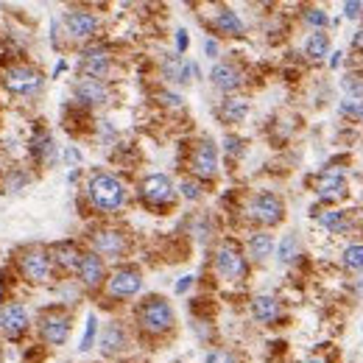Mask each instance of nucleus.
<instances>
[{
  "label": "nucleus",
  "mask_w": 363,
  "mask_h": 363,
  "mask_svg": "<svg viewBox=\"0 0 363 363\" xmlns=\"http://www.w3.org/2000/svg\"><path fill=\"white\" fill-rule=\"evenodd\" d=\"M319 223H321L324 229H330V232H347V229H350L347 213H341V210H327V213H321V216H319Z\"/></svg>",
  "instance_id": "cd10ccee"
},
{
  "label": "nucleus",
  "mask_w": 363,
  "mask_h": 363,
  "mask_svg": "<svg viewBox=\"0 0 363 363\" xmlns=\"http://www.w3.org/2000/svg\"><path fill=\"white\" fill-rule=\"evenodd\" d=\"M95 333H98V319L90 313L87 316V327H84V336H81V352H87V350H92V344H95Z\"/></svg>",
  "instance_id": "7c9ffc66"
},
{
  "label": "nucleus",
  "mask_w": 363,
  "mask_h": 363,
  "mask_svg": "<svg viewBox=\"0 0 363 363\" xmlns=\"http://www.w3.org/2000/svg\"><path fill=\"white\" fill-rule=\"evenodd\" d=\"M126 341H129V338H126L123 324L109 321L106 330H104V336H101V352H104V355H118V352L126 350Z\"/></svg>",
  "instance_id": "a211bd4d"
},
{
  "label": "nucleus",
  "mask_w": 363,
  "mask_h": 363,
  "mask_svg": "<svg viewBox=\"0 0 363 363\" xmlns=\"http://www.w3.org/2000/svg\"><path fill=\"white\" fill-rule=\"evenodd\" d=\"M304 363H324V361H319V358H310V361H304Z\"/></svg>",
  "instance_id": "c03bdc74"
},
{
  "label": "nucleus",
  "mask_w": 363,
  "mask_h": 363,
  "mask_svg": "<svg viewBox=\"0 0 363 363\" xmlns=\"http://www.w3.org/2000/svg\"><path fill=\"white\" fill-rule=\"evenodd\" d=\"M162 70H165V78L179 81V84H187L193 73L199 75V68H193L190 62H185L179 54H168V56H165V62H162Z\"/></svg>",
  "instance_id": "6ab92c4d"
},
{
  "label": "nucleus",
  "mask_w": 363,
  "mask_h": 363,
  "mask_svg": "<svg viewBox=\"0 0 363 363\" xmlns=\"http://www.w3.org/2000/svg\"><path fill=\"white\" fill-rule=\"evenodd\" d=\"M31 151H34V156H37L39 162H51V159H54V154H56V148H54V137H51L48 132H37V137L31 140Z\"/></svg>",
  "instance_id": "a878e982"
},
{
  "label": "nucleus",
  "mask_w": 363,
  "mask_h": 363,
  "mask_svg": "<svg viewBox=\"0 0 363 363\" xmlns=\"http://www.w3.org/2000/svg\"><path fill=\"white\" fill-rule=\"evenodd\" d=\"M78 277L87 288H95L104 283V260L98 254H81V263H78Z\"/></svg>",
  "instance_id": "dca6fc26"
},
{
  "label": "nucleus",
  "mask_w": 363,
  "mask_h": 363,
  "mask_svg": "<svg viewBox=\"0 0 363 363\" xmlns=\"http://www.w3.org/2000/svg\"><path fill=\"white\" fill-rule=\"evenodd\" d=\"M304 20H307L310 25H316V28L327 25V14H324V11H319V8H310V11H304Z\"/></svg>",
  "instance_id": "f704fd0d"
},
{
  "label": "nucleus",
  "mask_w": 363,
  "mask_h": 363,
  "mask_svg": "<svg viewBox=\"0 0 363 363\" xmlns=\"http://www.w3.org/2000/svg\"><path fill=\"white\" fill-rule=\"evenodd\" d=\"M137 321L145 333L151 336H162L173 327V307L162 299V296H148L140 310H137Z\"/></svg>",
  "instance_id": "f03ea898"
},
{
  "label": "nucleus",
  "mask_w": 363,
  "mask_h": 363,
  "mask_svg": "<svg viewBox=\"0 0 363 363\" xmlns=\"http://www.w3.org/2000/svg\"><path fill=\"white\" fill-rule=\"evenodd\" d=\"M271 252H274V238L269 232H257L249 238V257L252 260H266V257H271Z\"/></svg>",
  "instance_id": "5701e85b"
},
{
  "label": "nucleus",
  "mask_w": 363,
  "mask_h": 363,
  "mask_svg": "<svg viewBox=\"0 0 363 363\" xmlns=\"http://www.w3.org/2000/svg\"><path fill=\"white\" fill-rule=\"evenodd\" d=\"M185 48H187V31H182V28H179V31H176V51L182 54Z\"/></svg>",
  "instance_id": "58836bf2"
},
{
  "label": "nucleus",
  "mask_w": 363,
  "mask_h": 363,
  "mask_svg": "<svg viewBox=\"0 0 363 363\" xmlns=\"http://www.w3.org/2000/svg\"><path fill=\"white\" fill-rule=\"evenodd\" d=\"M51 257L59 269L65 271H78V263H81V252L75 249V243H56L51 249Z\"/></svg>",
  "instance_id": "4be33fe9"
},
{
  "label": "nucleus",
  "mask_w": 363,
  "mask_h": 363,
  "mask_svg": "<svg viewBox=\"0 0 363 363\" xmlns=\"http://www.w3.org/2000/svg\"><path fill=\"white\" fill-rule=\"evenodd\" d=\"M204 54H207L210 59H216V56H218V42H216V39H207V42H204Z\"/></svg>",
  "instance_id": "ea45409f"
},
{
  "label": "nucleus",
  "mask_w": 363,
  "mask_h": 363,
  "mask_svg": "<svg viewBox=\"0 0 363 363\" xmlns=\"http://www.w3.org/2000/svg\"><path fill=\"white\" fill-rule=\"evenodd\" d=\"M39 333H42V341L51 344V347H62L68 338H70V316L68 313H45L39 319Z\"/></svg>",
  "instance_id": "39448f33"
},
{
  "label": "nucleus",
  "mask_w": 363,
  "mask_h": 363,
  "mask_svg": "<svg viewBox=\"0 0 363 363\" xmlns=\"http://www.w3.org/2000/svg\"><path fill=\"white\" fill-rule=\"evenodd\" d=\"M75 98H78L81 104H92V106H98V104H106V101H109V90H106V84H104V81L81 78V81L75 84Z\"/></svg>",
  "instance_id": "2eb2a0df"
},
{
  "label": "nucleus",
  "mask_w": 363,
  "mask_h": 363,
  "mask_svg": "<svg viewBox=\"0 0 363 363\" xmlns=\"http://www.w3.org/2000/svg\"><path fill=\"white\" fill-rule=\"evenodd\" d=\"M327 51H330V37H327V34L316 31V34H310V37H307V42H304V54H307L310 59H324V56H327Z\"/></svg>",
  "instance_id": "bb28decb"
},
{
  "label": "nucleus",
  "mask_w": 363,
  "mask_h": 363,
  "mask_svg": "<svg viewBox=\"0 0 363 363\" xmlns=\"http://www.w3.org/2000/svg\"><path fill=\"white\" fill-rule=\"evenodd\" d=\"M65 25L70 31V37L75 39H87L98 31V17L90 14V11H68L65 14Z\"/></svg>",
  "instance_id": "4468645a"
},
{
  "label": "nucleus",
  "mask_w": 363,
  "mask_h": 363,
  "mask_svg": "<svg viewBox=\"0 0 363 363\" xmlns=\"http://www.w3.org/2000/svg\"><path fill=\"white\" fill-rule=\"evenodd\" d=\"M352 45H355V48H363V28H361V31H358V34H355V39H352Z\"/></svg>",
  "instance_id": "37998d69"
},
{
  "label": "nucleus",
  "mask_w": 363,
  "mask_h": 363,
  "mask_svg": "<svg viewBox=\"0 0 363 363\" xmlns=\"http://www.w3.org/2000/svg\"><path fill=\"white\" fill-rule=\"evenodd\" d=\"M207 363H240V361H238V355H232L229 350H216V352L207 355Z\"/></svg>",
  "instance_id": "473e14b6"
},
{
  "label": "nucleus",
  "mask_w": 363,
  "mask_h": 363,
  "mask_svg": "<svg viewBox=\"0 0 363 363\" xmlns=\"http://www.w3.org/2000/svg\"><path fill=\"white\" fill-rule=\"evenodd\" d=\"M190 168L196 176L202 179H210L216 176L218 171V148L213 140H202V143L193 148V156H190Z\"/></svg>",
  "instance_id": "6e6552de"
},
{
  "label": "nucleus",
  "mask_w": 363,
  "mask_h": 363,
  "mask_svg": "<svg viewBox=\"0 0 363 363\" xmlns=\"http://www.w3.org/2000/svg\"><path fill=\"white\" fill-rule=\"evenodd\" d=\"M90 202L104 213H115L126 202V187L112 173H95L90 179Z\"/></svg>",
  "instance_id": "f257e3e1"
},
{
  "label": "nucleus",
  "mask_w": 363,
  "mask_h": 363,
  "mask_svg": "<svg viewBox=\"0 0 363 363\" xmlns=\"http://www.w3.org/2000/svg\"><path fill=\"white\" fill-rule=\"evenodd\" d=\"M341 112L344 115H352V118H363V98H347L341 104Z\"/></svg>",
  "instance_id": "2f4dec72"
},
{
  "label": "nucleus",
  "mask_w": 363,
  "mask_h": 363,
  "mask_svg": "<svg viewBox=\"0 0 363 363\" xmlns=\"http://www.w3.org/2000/svg\"><path fill=\"white\" fill-rule=\"evenodd\" d=\"M65 159H68V162H81V154H78V151H75V148H68V151H65Z\"/></svg>",
  "instance_id": "79ce46f5"
},
{
  "label": "nucleus",
  "mask_w": 363,
  "mask_h": 363,
  "mask_svg": "<svg viewBox=\"0 0 363 363\" xmlns=\"http://www.w3.org/2000/svg\"><path fill=\"white\" fill-rule=\"evenodd\" d=\"M3 87L17 98H31V95H37L42 90V75L34 68L17 65V68H8L3 73Z\"/></svg>",
  "instance_id": "7ed1b4c3"
},
{
  "label": "nucleus",
  "mask_w": 363,
  "mask_h": 363,
  "mask_svg": "<svg viewBox=\"0 0 363 363\" xmlns=\"http://www.w3.org/2000/svg\"><path fill=\"white\" fill-rule=\"evenodd\" d=\"M249 213H252L254 221H260V223H266V226H274V223H280V221H283L285 207H283V199H280V196H274V193L263 190V193H257V196L252 199Z\"/></svg>",
  "instance_id": "20e7f679"
},
{
  "label": "nucleus",
  "mask_w": 363,
  "mask_h": 363,
  "mask_svg": "<svg viewBox=\"0 0 363 363\" xmlns=\"http://www.w3.org/2000/svg\"><path fill=\"white\" fill-rule=\"evenodd\" d=\"M319 196L321 199H344L347 196V179L338 171H324L319 176Z\"/></svg>",
  "instance_id": "f3484780"
},
{
  "label": "nucleus",
  "mask_w": 363,
  "mask_h": 363,
  "mask_svg": "<svg viewBox=\"0 0 363 363\" xmlns=\"http://www.w3.org/2000/svg\"><path fill=\"white\" fill-rule=\"evenodd\" d=\"M179 190H182V196H185V199H190V202L202 196V187H199L196 182H187V179H185L182 185H179Z\"/></svg>",
  "instance_id": "c9c22d12"
},
{
  "label": "nucleus",
  "mask_w": 363,
  "mask_h": 363,
  "mask_svg": "<svg viewBox=\"0 0 363 363\" xmlns=\"http://www.w3.org/2000/svg\"><path fill=\"white\" fill-rule=\"evenodd\" d=\"M341 84H344V90H347L352 98H363V81H358V78L350 75V78H344Z\"/></svg>",
  "instance_id": "72a5a7b5"
},
{
  "label": "nucleus",
  "mask_w": 363,
  "mask_h": 363,
  "mask_svg": "<svg viewBox=\"0 0 363 363\" xmlns=\"http://www.w3.org/2000/svg\"><path fill=\"white\" fill-rule=\"evenodd\" d=\"M81 73H84V78L101 81L109 73V56H106V51L104 48H87L81 54Z\"/></svg>",
  "instance_id": "ddd939ff"
},
{
  "label": "nucleus",
  "mask_w": 363,
  "mask_h": 363,
  "mask_svg": "<svg viewBox=\"0 0 363 363\" xmlns=\"http://www.w3.org/2000/svg\"><path fill=\"white\" fill-rule=\"evenodd\" d=\"M216 271L223 280H240L246 274V260L232 243H221L216 252Z\"/></svg>",
  "instance_id": "423d86ee"
},
{
  "label": "nucleus",
  "mask_w": 363,
  "mask_h": 363,
  "mask_svg": "<svg viewBox=\"0 0 363 363\" xmlns=\"http://www.w3.org/2000/svg\"><path fill=\"white\" fill-rule=\"evenodd\" d=\"M140 196L148 204H168L173 199V182L165 173H151L140 185Z\"/></svg>",
  "instance_id": "9d476101"
},
{
  "label": "nucleus",
  "mask_w": 363,
  "mask_h": 363,
  "mask_svg": "<svg viewBox=\"0 0 363 363\" xmlns=\"http://www.w3.org/2000/svg\"><path fill=\"white\" fill-rule=\"evenodd\" d=\"M277 254H280V263H293L299 257V240L296 235H285L277 246Z\"/></svg>",
  "instance_id": "c85d7f7f"
},
{
  "label": "nucleus",
  "mask_w": 363,
  "mask_h": 363,
  "mask_svg": "<svg viewBox=\"0 0 363 363\" xmlns=\"http://www.w3.org/2000/svg\"><path fill=\"white\" fill-rule=\"evenodd\" d=\"M216 28L221 34H229V37H240L243 34V23H240V17L232 8H218Z\"/></svg>",
  "instance_id": "b1692460"
},
{
  "label": "nucleus",
  "mask_w": 363,
  "mask_h": 363,
  "mask_svg": "<svg viewBox=\"0 0 363 363\" xmlns=\"http://www.w3.org/2000/svg\"><path fill=\"white\" fill-rule=\"evenodd\" d=\"M20 269H23V274H25L31 283H45V280H48V274H51V257H48V252H45V249L31 246V249H25V252H23V257H20Z\"/></svg>",
  "instance_id": "0eeeda50"
},
{
  "label": "nucleus",
  "mask_w": 363,
  "mask_h": 363,
  "mask_svg": "<svg viewBox=\"0 0 363 363\" xmlns=\"http://www.w3.org/2000/svg\"><path fill=\"white\" fill-rule=\"evenodd\" d=\"M210 78H213V84L218 90H223V92H232V90H238L243 84L240 70L235 65H226V62H218L216 68L210 70Z\"/></svg>",
  "instance_id": "aec40b11"
},
{
  "label": "nucleus",
  "mask_w": 363,
  "mask_h": 363,
  "mask_svg": "<svg viewBox=\"0 0 363 363\" xmlns=\"http://www.w3.org/2000/svg\"><path fill=\"white\" fill-rule=\"evenodd\" d=\"M92 246H95L98 257H101V254H104V257H121L129 243H126V238H123L118 229H98V232L92 235Z\"/></svg>",
  "instance_id": "f8f14e48"
},
{
  "label": "nucleus",
  "mask_w": 363,
  "mask_h": 363,
  "mask_svg": "<svg viewBox=\"0 0 363 363\" xmlns=\"http://www.w3.org/2000/svg\"><path fill=\"white\" fill-rule=\"evenodd\" d=\"M252 316L260 321V324H271L280 319V302L274 296H254L252 302Z\"/></svg>",
  "instance_id": "412c9836"
},
{
  "label": "nucleus",
  "mask_w": 363,
  "mask_h": 363,
  "mask_svg": "<svg viewBox=\"0 0 363 363\" xmlns=\"http://www.w3.org/2000/svg\"><path fill=\"white\" fill-rule=\"evenodd\" d=\"M193 285V277H182L179 283H176V293H185V290Z\"/></svg>",
  "instance_id": "a19ab883"
},
{
  "label": "nucleus",
  "mask_w": 363,
  "mask_h": 363,
  "mask_svg": "<svg viewBox=\"0 0 363 363\" xmlns=\"http://www.w3.org/2000/svg\"><path fill=\"white\" fill-rule=\"evenodd\" d=\"M361 8H363V3H344V14H347L350 20H358V17H361Z\"/></svg>",
  "instance_id": "4c0bfd02"
},
{
  "label": "nucleus",
  "mask_w": 363,
  "mask_h": 363,
  "mask_svg": "<svg viewBox=\"0 0 363 363\" xmlns=\"http://www.w3.org/2000/svg\"><path fill=\"white\" fill-rule=\"evenodd\" d=\"M28 324H31V319H28V310L23 307V304H6L3 307V313H0V330L14 341V338H20L25 330H28Z\"/></svg>",
  "instance_id": "9b49d317"
},
{
  "label": "nucleus",
  "mask_w": 363,
  "mask_h": 363,
  "mask_svg": "<svg viewBox=\"0 0 363 363\" xmlns=\"http://www.w3.org/2000/svg\"><path fill=\"white\" fill-rule=\"evenodd\" d=\"M159 98H162V104H165V106H176V109L182 106V95H176V92H162Z\"/></svg>",
  "instance_id": "e433bc0d"
},
{
  "label": "nucleus",
  "mask_w": 363,
  "mask_h": 363,
  "mask_svg": "<svg viewBox=\"0 0 363 363\" xmlns=\"http://www.w3.org/2000/svg\"><path fill=\"white\" fill-rule=\"evenodd\" d=\"M246 112H249V104L240 101V98H229V101H223V106L218 109V115H221L226 123H240V121L246 118Z\"/></svg>",
  "instance_id": "393cba45"
},
{
  "label": "nucleus",
  "mask_w": 363,
  "mask_h": 363,
  "mask_svg": "<svg viewBox=\"0 0 363 363\" xmlns=\"http://www.w3.org/2000/svg\"><path fill=\"white\" fill-rule=\"evenodd\" d=\"M143 288V274L137 269H118L109 277V296L115 299H129Z\"/></svg>",
  "instance_id": "1a4fd4ad"
},
{
  "label": "nucleus",
  "mask_w": 363,
  "mask_h": 363,
  "mask_svg": "<svg viewBox=\"0 0 363 363\" xmlns=\"http://www.w3.org/2000/svg\"><path fill=\"white\" fill-rule=\"evenodd\" d=\"M344 266L352 269V271H363V246L361 243H355V246H350V249L344 252Z\"/></svg>",
  "instance_id": "c756f323"
}]
</instances>
